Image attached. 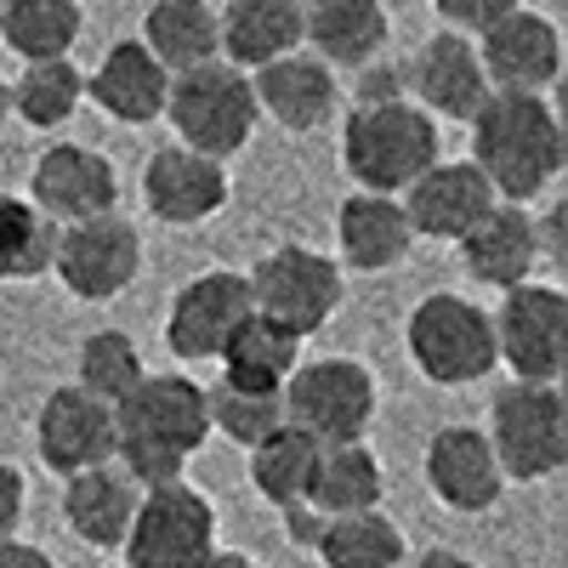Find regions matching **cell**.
<instances>
[{"mask_svg":"<svg viewBox=\"0 0 568 568\" xmlns=\"http://www.w3.org/2000/svg\"><path fill=\"white\" fill-rule=\"evenodd\" d=\"M471 125V165L484 171L495 200L529 205L562 171V125L557 109L529 91H489Z\"/></svg>","mask_w":568,"mask_h":568,"instance_id":"6da1fadb","label":"cell"},{"mask_svg":"<svg viewBox=\"0 0 568 568\" xmlns=\"http://www.w3.org/2000/svg\"><path fill=\"white\" fill-rule=\"evenodd\" d=\"M444 160V131L438 120L415 109L409 98L393 103H353L342 120V171L364 194H404V187Z\"/></svg>","mask_w":568,"mask_h":568,"instance_id":"7a4b0ae2","label":"cell"},{"mask_svg":"<svg viewBox=\"0 0 568 568\" xmlns=\"http://www.w3.org/2000/svg\"><path fill=\"white\" fill-rule=\"evenodd\" d=\"M165 120H171V131H176L182 149H194V154L227 165L240 149H251V131H256L262 109H256L251 74L233 69V63H222V58H211V63H200V69L171 74Z\"/></svg>","mask_w":568,"mask_h":568,"instance_id":"3957f363","label":"cell"},{"mask_svg":"<svg viewBox=\"0 0 568 568\" xmlns=\"http://www.w3.org/2000/svg\"><path fill=\"white\" fill-rule=\"evenodd\" d=\"M404 353L433 387H471L495 369V329L489 307L460 291L420 296L404 324Z\"/></svg>","mask_w":568,"mask_h":568,"instance_id":"277c9868","label":"cell"},{"mask_svg":"<svg viewBox=\"0 0 568 568\" xmlns=\"http://www.w3.org/2000/svg\"><path fill=\"white\" fill-rule=\"evenodd\" d=\"M484 438L506 484H546L568 466V404L551 382H511L489 404Z\"/></svg>","mask_w":568,"mask_h":568,"instance_id":"5b68a950","label":"cell"},{"mask_svg":"<svg viewBox=\"0 0 568 568\" xmlns=\"http://www.w3.org/2000/svg\"><path fill=\"white\" fill-rule=\"evenodd\" d=\"M375 398V375L358 358H313L284 382V420L313 444H364Z\"/></svg>","mask_w":568,"mask_h":568,"instance_id":"8992f818","label":"cell"},{"mask_svg":"<svg viewBox=\"0 0 568 568\" xmlns=\"http://www.w3.org/2000/svg\"><path fill=\"white\" fill-rule=\"evenodd\" d=\"M245 278H251V307L302 342L318 336L342 307V262L313 245H278Z\"/></svg>","mask_w":568,"mask_h":568,"instance_id":"52a82bcc","label":"cell"},{"mask_svg":"<svg viewBox=\"0 0 568 568\" xmlns=\"http://www.w3.org/2000/svg\"><path fill=\"white\" fill-rule=\"evenodd\" d=\"M495 364L511 369V382H551L568 364V296L557 284H511L489 313Z\"/></svg>","mask_w":568,"mask_h":568,"instance_id":"ba28073f","label":"cell"},{"mask_svg":"<svg viewBox=\"0 0 568 568\" xmlns=\"http://www.w3.org/2000/svg\"><path fill=\"white\" fill-rule=\"evenodd\" d=\"M120 551L125 568H200L216 551V506L187 484L142 489Z\"/></svg>","mask_w":568,"mask_h":568,"instance_id":"9c48e42d","label":"cell"},{"mask_svg":"<svg viewBox=\"0 0 568 568\" xmlns=\"http://www.w3.org/2000/svg\"><path fill=\"white\" fill-rule=\"evenodd\" d=\"M52 273L69 296L80 302H114L125 296L136 273H142V233L109 211V216H85L58 227V245H52Z\"/></svg>","mask_w":568,"mask_h":568,"instance_id":"30bf717a","label":"cell"},{"mask_svg":"<svg viewBox=\"0 0 568 568\" xmlns=\"http://www.w3.org/2000/svg\"><path fill=\"white\" fill-rule=\"evenodd\" d=\"M211 438V415H205V387L187 375H142V382L114 404V444H142V449H165L194 460V449Z\"/></svg>","mask_w":568,"mask_h":568,"instance_id":"8fae6325","label":"cell"},{"mask_svg":"<svg viewBox=\"0 0 568 568\" xmlns=\"http://www.w3.org/2000/svg\"><path fill=\"white\" fill-rule=\"evenodd\" d=\"M251 278L233 273V267H205L182 284L171 296V313H165V347L187 364L200 358H222L227 336L251 318Z\"/></svg>","mask_w":568,"mask_h":568,"instance_id":"7c38bea8","label":"cell"},{"mask_svg":"<svg viewBox=\"0 0 568 568\" xmlns=\"http://www.w3.org/2000/svg\"><path fill=\"white\" fill-rule=\"evenodd\" d=\"M29 205L40 216H52L58 227L85 222V216H109V211H120V176H114L109 154L85 149V142H52L29 171Z\"/></svg>","mask_w":568,"mask_h":568,"instance_id":"4fadbf2b","label":"cell"},{"mask_svg":"<svg viewBox=\"0 0 568 568\" xmlns=\"http://www.w3.org/2000/svg\"><path fill=\"white\" fill-rule=\"evenodd\" d=\"M478 63H484L489 91H529V98H546L551 80L562 74V29L546 12L517 7L478 34Z\"/></svg>","mask_w":568,"mask_h":568,"instance_id":"5bb4252c","label":"cell"},{"mask_svg":"<svg viewBox=\"0 0 568 568\" xmlns=\"http://www.w3.org/2000/svg\"><path fill=\"white\" fill-rule=\"evenodd\" d=\"M34 449L45 460V471L74 478V471L109 466L114 460V409L103 398L69 387H52L34 415Z\"/></svg>","mask_w":568,"mask_h":568,"instance_id":"9a60e30c","label":"cell"},{"mask_svg":"<svg viewBox=\"0 0 568 568\" xmlns=\"http://www.w3.org/2000/svg\"><path fill=\"white\" fill-rule=\"evenodd\" d=\"M404 85H409V103L426 109L433 120H471L478 103L489 98L478 45H471V34H455V29L420 40V52L404 69Z\"/></svg>","mask_w":568,"mask_h":568,"instance_id":"2e32d148","label":"cell"},{"mask_svg":"<svg viewBox=\"0 0 568 568\" xmlns=\"http://www.w3.org/2000/svg\"><path fill=\"white\" fill-rule=\"evenodd\" d=\"M409 227H415V240H444L455 245L460 233L478 227V216L495 205V187L484 182V171L471 165V160H438V165H426L404 194H398Z\"/></svg>","mask_w":568,"mask_h":568,"instance_id":"e0dca14e","label":"cell"},{"mask_svg":"<svg viewBox=\"0 0 568 568\" xmlns=\"http://www.w3.org/2000/svg\"><path fill=\"white\" fill-rule=\"evenodd\" d=\"M420 471H426V489L438 495V506H449L460 517H478L506 495V471L478 426H438L433 444H426Z\"/></svg>","mask_w":568,"mask_h":568,"instance_id":"ac0fdd59","label":"cell"},{"mask_svg":"<svg viewBox=\"0 0 568 568\" xmlns=\"http://www.w3.org/2000/svg\"><path fill=\"white\" fill-rule=\"evenodd\" d=\"M251 91H256V109L284 125L291 136H313L318 125L336 120L342 109V80L329 63H318L313 52H284L273 63H262L251 74Z\"/></svg>","mask_w":568,"mask_h":568,"instance_id":"d6986e66","label":"cell"},{"mask_svg":"<svg viewBox=\"0 0 568 568\" xmlns=\"http://www.w3.org/2000/svg\"><path fill=\"white\" fill-rule=\"evenodd\" d=\"M227 194H233V187H227L222 160H205L194 149H182V142L149 154V165H142V205H149L165 227H200V222H211L227 205Z\"/></svg>","mask_w":568,"mask_h":568,"instance_id":"ffe728a7","label":"cell"},{"mask_svg":"<svg viewBox=\"0 0 568 568\" xmlns=\"http://www.w3.org/2000/svg\"><path fill=\"white\" fill-rule=\"evenodd\" d=\"M455 245H460L466 278H478L484 291H511V284H529L540 267V216L495 200L478 216V227L460 233Z\"/></svg>","mask_w":568,"mask_h":568,"instance_id":"44dd1931","label":"cell"},{"mask_svg":"<svg viewBox=\"0 0 568 568\" xmlns=\"http://www.w3.org/2000/svg\"><path fill=\"white\" fill-rule=\"evenodd\" d=\"M165 91H171V74L149 58L142 40H114L103 63L85 74V98L120 125H154L165 114Z\"/></svg>","mask_w":568,"mask_h":568,"instance_id":"7402d4cb","label":"cell"},{"mask_svg":"<svg viewBox=\"0 0 568 568\" xmlns=\"http://www.w3.org/2000/svg\"><path fill=\"white\" fill-rule=\"evenodd\" d=\"M336 251H342V267H358V273H387L398 262H409L415 251V227L404 216V205L393 194H347L342 211H336Z\"/></svg>","mask_w":568,"mask_h":568,"instance_id":"603a6c76","label":"cell"},{"mask_svg":"<svg viewBox=\"0 0 568 568\" xmlns=\"http://www.w3.org/2000/svg\"><path fill=\"white\" fill-rule=\"evenodd\" d=\"M216 45H222V63L256 74L284 52H302V12L291 0H222Z\"/></svg>","mask_w":568,"mask_h":568,"instance_id":"cb8c5ba5","label":"cell"},{"mask_svg":"<svg viewBox=\"0 0 568 568\" xmlns=\"http://www.w3.org/2000/svg\"><path fill=\"white\" fill-rule=\"evenodd\" d=\"M302 40L329 69H364L387 52V7L382 0H313L302 12Z\"/></svg>","mask_w":568,"mask_h":568,"instance_id":"d4e9b609","label":"cell"},{"mask_svg":"<svg viewBox=\"0 0 568 568\" xmlns=\"http://www.w3.org/2000/svg\"><path fill=\"white\" fill-rule=\"evenodd\" d=\"M136 500H142V489L125 478L114 460H109V466H91V471H74V478H63V524H69L85 546L120 551L131 517H136Z\"/></svg>","mask_w":568,"mask_h":568,"instance_id":"484cf974","label":"cell"},{"mask_svg":"<svg viewBox=\"0 0 568 568\" xmlns=\"http://www.w3.org/2000/svg\"><path fill=\"white\" fill-rule=\"evenodd\" d=\"M382 495H387V478L369 444H318L302 506H313L318 517H353V511H375Z\"/></svg>","mask_w":568,"mask_h":568,"instance_id":"4316f807","label":"cell"},{"mask_svg":"<svg viewBox=\"0 0 568 568\" xmlns=\"http://www.w3.org/2000/svg\"><path fill=\"white\" fill-rule=\"evenodd\" d=\"M216 364H222V382H233V387L284 393V382H291L296 364H302V336H291L284 324L251 313V318L227 336V347H222Z\"/></svg>","mask_w":568,"mask_h":568,"instance_id":"83f0119b","label":"cell"},{"mask_svg":"<svg viewBox=\"0 0 568 568\" xmlns=\"http://www.w3.org/2000/svg\"><path fill=\"white\" fill-rule=\"evenodd\" d=\"M136 40L149 45V58L165 74H182V69H200V63L222 58L211 0H154V7L142 12V34Z\"/></svg>","mask_w":568,"mask_h":568,"instance_id":"f1b7e54d","label":"cell"},{"mask_svg":"<svg viewBox=\"0 0 568 568\" xmlns=\"http://www.w3.org/2000/svg\"><path fill=\"white\" fill-rule=\"evenodd\" d=\"M80 29H85L80 0H7V7H0V40H7V52L23 58V63L69 58Z\"/></svg>","mask_w":568,"mask_h":568,"instance_id":"f546056e","label":"cell"},{"mask_svg":"<svg viewBox=\"0 0 568 568\" xmlns=\"http://www.w3.org/2000/svg\"><path fill=\"white\" fill-rule=\"evenodd\" d=\"M324 568H398L409 557L404 529L375 506V511H353V517H324V529L313 540Z\"/></svg>","mask_w":568,"mask_h":568,"instance_id":"4dcf8cb0","label":"cell"},{"mask_svg":"<svg viewBox=\"0 0 568 568\" xmlns=\"http://www.w3.org/2000/svg\"><path fill=\"white\" fill-rule=\"evenodd\" d=\"M12 85V114L34 131H58L74 120V109L85 103V74L74 69V58H52V63H23Z\"/></svg>","mask_w":568,"mask_h":568,"instance_id":"1f68e13d","label":"cell"},{"mask_svg":"<svg viewBox=\"0 0 568 568\" xmlns=\"http://www.w3.org/2000/svg\"><path fill=\"white\" fill-rule=\"evenodd\" d=\"M313 460H318V444L307 433H296L291 420L267 433L256 449H251V484L267 506H302L307 500V478H313Z\"/></svg>","mask_w":568,"mask_h":568,"instance_id":"d6a6232c","label":"cell"},{"mask_svg":"<svg viewBox=\"0 0 568 568\" xmlns=\"http://www.w3.org/2000/svg\"><path fill=\"white\" fill-rule=\"evenodd\" d=\"M52 245H58L52 216H40L18 194H0V284H29L52 273Z\"/></svg>","mask_w":568,"mask_h":568,"instance_id":"836d02e7","label":"cell"},{"mask_svg":"<svg viewBox=\"0 0 568 568\" xmlns=\"http://www.w3.org/2000/svg\"><path fill=\"white\" fill-rule=\"evenodd\" d=\"M149 375V364H142L136 342L125 336V329H91V336L80 342V375H74V387L91 393V398H103L109 409Z\"/></svg>","mask_w":568,"mask_h":568,"instance_id":"e575fe53","label":"cell"},{"mask_svg":"<svg viewBox=\"0 0 568 568\" xmlns=\"http://www.w3.org/2000/svg\"><path fill=\"white\" fill-rule=\"evenodd\" d=\"M205 415H211V433H222L240 449H256L267 433L284 426V393H251V387L216 382L205 387Z\"/></svg>","mask_w":568,"mask_h":568,"instance_id":"d590c367","label":"cell"},{"mask_svg":"<svg viewBox=\"0 0 568 568\" xmlns=\"http://www.w3.org/2000/svg\"><path fill=\"white\" fill-rule=\"evenodd\" d=\"M438 18L455 29V34H484L489 23H500L506 12H517L524 0H433Z\"/></svg>","mask_w":568,"mask_h":568,"instance_id":"8d00e7d4","label":"cell"},{"mask_svg":"<svg viewBox=\"0 0 568 568\" xmlns=\"http://www.w3.org/2000/svg\"><path fill=\"white\" fill-rule=\"evenodd\" d=\"M23 506H29V484L12 460H0V540H12L23 524Z\"/></svg>","mask_w":568,"mask_h":568,"instance_id":"74e56055","label":"cell"},{"mask_svg":"<svg viewBox=\"0 0 568 568\" xmlns=\"http://www.w3.org/2000/svg\"><path fill=\"white\" fill-rule=\"evenodd\" d=\"M393 98H409V85H404V69L398 63H364L358 74V103H393Z\"/></svg>","mask_w":568,"mask_h":568,"instance_id":"f35d334b","label":"cell"},{"mask_svg":"<svg viewBox=\"0 0 568 568\" xmlns=\"http://www.w3.org/2000/svg\"><path fill=\"white\" fill-rule=\"evenodd\" d=\"M0 568H58L52 562V551H40V546H29V540H0Z\"/></svg>","mask_w":568,"mask_h":568,"instance_id":"ab89813d","label":"cell"},{"mask_svg":"<svg viewBox=\"0 0 568 568\" xmlns=\"http://www.w3.org/2000/svg\"><path fill=\"white\" fill-rule=\"evenodd\" d=\"M409 568H478V562L460 557V551H449V546H433V551H420Z\"/></svg>","mask_w":568,"mask_h":568,"instance_id":"60d3db41","label":"cell"},{"mask_svg":"<svg viewBox=\"0 0 568 568\" xmlns=\"http://www.w3.org/2000/svg\"><path fill=\"white\" fill-rule=\"evenodd\" d=\"M200 568H262L256 557H245V551H211Z\"/></svg>","mask_w":568,"mask_h":568,"instance_id":"b9f144b4","label":"cell"},{"mask_svg":"<svg viewBox=\"0 0 568 568\" xmlns=\"http://www.w3.org/2000/svg\"><path fill=\"white\" fill-rule=\"evenodd\" d=\"M7 120H12V85H7V74H0V131H7Z\"/></svg>","mask_w":568,"mask_h":568,"instance_id":"7bdbcfd3","label":"cell"},{"mask_svg":"<svg viewBox=\"0 0 568 568\" xmlns=\"http://www.w3.org/2000/svg\"><path fill=\"white\" fill-rule=\"evenodd\" d=\"M382 7H387V12H398V7H415V0H382Z\"/></svg>","mask_w":568,"mask_h":568,"instance_id":"ee69618b","label":"cell"},{"mask_svg":"<svg viewBox=\"0 0 568 568\" xmlns=\"http://www.w3.org/2000/svg\"><path fill=\"white\" fill-rule=\"evenodd\" d=\"M291 7H296V12H307V7H313V0H291Z\"/></svg>","mask_w":568,"mask_h":568,"instance_id":"f6af8a7d","label":"cell"},{"mask_svg":"<svg viewBox=\"0 0 568 568\" xmlns=\"http://www.w3.org/2000/svg\"><path fill=\"white\" fill-rule=\"evenodd\" d=\"M211 7H222V0H211Z\"/></svg>","mask_w":568,"mask_h":568,"instance_id":"bcb514c9","label":"cell"},{"mask_svg":"<svg viewBox=\"0 0 568 568\" xmlns=\"http://www.w3.org/2000/svg\"><path fill=\"white\" fill-rule=\"evenodd\" d=\"M0 7H7V0H0Z\"/></svg>","mask_w":568,"mask_h":568,"instance_id":"7dc6e473","label":"cell"}]
</instances>
